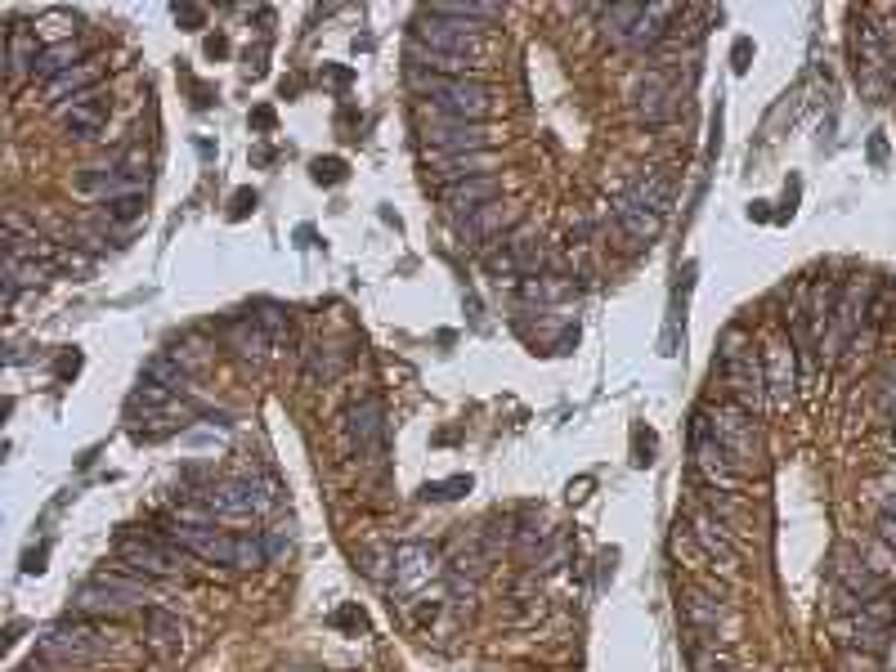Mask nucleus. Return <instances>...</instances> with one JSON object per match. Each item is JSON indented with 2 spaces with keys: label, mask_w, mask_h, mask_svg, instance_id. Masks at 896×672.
Instances as JSON below:
<instances>
[{
  "label": "nucleus",
  "mask_w": 896,
  "mask_h": 672,
  "mask_svg": "<svg viewBox=\"0 0 896 672\" xmlns=\"http://www.w3.org/2000/svg\"><path fill=\"white\" fill-rule=\"evenodd\" d=\"M171 538L194 552L202 560H216V565H233V569H252V565H265V547L256 538H243V534H220V530H207V524H175Z\"/></svg>",
  "instance_id": "1"
},
{
  "label": "nucleus",
  "mask_w": 896,
  "mask_h": 672,
  "mask_svg": "<svg viewBox=\"0 0 896 672\" xmlns=\"http://www.w3.org/2000/svg\"><path fill=\"white\" fill-rule=\"evenodd\" d=\"M412 85L427 94L431 108H440L444 117L453 121H480L489 113V90L480 81H466V77H427V72H412Z\"/></svg>",
  "instance_id": "2"
},
{
  "label": "nucleus",
  "mask_w": 896,
  "mask_h": 672,
  "mask_svg": "<svg viewBox=\"0 0 896 672\" xmlns=\"http://www.w3.org/2000/svg\"><path fill=\"white\" fill-rule=\"evenodd\" d=\"M421 50H435V55H449V59H466V55H480V27H466L440 10H427L417 14V27H412Z\"/></svg>",
  "instance_id": "3"
},
{
  "label": "nucleus",
  "mask_w": 896,
  "mask_h": 672,
  "mask_svg": "<svg viewBox=\"0 0 896 672\" xmlns=\"http://www.w3.org/2000/svg\"><path fill=\"white\" fill-rule=\"evenodd\" d=\"M139 596H144V583H135V579H121V573H94V579L77 592V610L81 614H130L139 605Z\"/></svg>",
  "instance_id": "4"
},
{
  "label": "nucleus",
  "mask_w": 896,
  "mask_h": 672,
  "mask_svg": "<svg viewBox=\"0 0 896 672\" xmlns=\"http://www.w3.org/2000/svg\"><path fill=\"white\" fill-rule=\"evenodd\" d=\"M274 489H260L256 479H229V485H216L202 494V507L220 520H252V515H265L274 507Z\"/></svg>",
  "instance_id": "5"
},
{
  "label": "nucleus",
  "mask_w": 896,
  "mask_h": 672,
  "mask_svg": "<svg viewBox=\"0 0 896 672\" xmlns=\"http://www.w3.org/2000/svg\"><path fill=\"white\" fill-rule=\"evenodd\" d=\"M104 641L94 628H85V623H59V628H50L40 637V659L45 663H59V668H81L90 659H100Z\"/></svg>",
  "instance_id": "6"
},
{
  "label": "nucleus",
  "mask_w": 896,
  "mask_h": 672,
  "mask_svg": "<svg viewBox=\"0 0 896 672\" xmlns=\"http://www.w3.org/2000/svg\"><path fill=\"white\" fill-rule=\"evenodd\" d=\"M709 436L718 440V449L731 457V466H744L753 457V417L740 404H722L709 413Z\"/></svg>",
  "instance_id": "7"
},
{
  "label": "nucleus",
  "mask_w": 896,
  "mask_h": 672,
  "mask_svg": "<svg viewBox=\"0 0 896 672\" xmlns=\"http://www.w3.org/2000/svg\"><path fill=\"white\" fill-rule=\"evenodd\" d=\"M117 556H121V565H130L135 573H149V579H171V573H179V556L162 543V538H153V534H126L121 543H117Z\"/></svg>",
  "instance_id": "8"
},
{
  "label": "nucleus",
  "mask_w": 896,
  "mask_h": 672,
  "mask_svg": "<svg viewBox=\"0 0 896 672\" xmlns=\"http://www.w3.org/2000/svg\"><path fill=\"white\" fill-rule=\"evenodd\" d=\"M489 130L480 121H431L427 126V149H435L440 158H457V153H485Z\"/></svg>",
  "instance_id": "9"
},
{
  "label": "nucleus",
  "mask_w": 896,
  "mask_h": 672,
  "mask_svg": "<svg viewBox=\"0 0 896 672\" xmlns=\"http://www.w3.org/2000/svg\"><path fill=\"white\" fill-rule=\"evenodd\" d=\"M391 565H395V588H399V596H412V592H421V588L435 579V552H431L427 543H404V547H395Z\"/></svg>",
  "instance_id": "10"
},
{
  "label": "nucleus",
  "mask_w": 896,
  "mask_h": 672,
  "mask_svg": "<svg viewBox=\"0 0 896 672\" xmlns=\"http://www.w3.org/2000/svg\"><path fill=\"white\" fill-rule=\"evenodd\" d=\"M834 583H838L847 596H861V601L883 596V579L870 569V560H865L861 552H852V547H838V552H834Z\"/></svg>",
  "instance_id": "11"
},
{
  "label": "nucleus",
  "mask_w": 896,
  "mask_h": 672,
  "mask_svg": "<svg viewBox=\"0 0 896 672\" xmlns=\"http://www.w3.org/2000/svg\"><path fill=\"white\" fill-rule=\"evenodd\" d=\"M108 113H113V104H108V94H77L72 104H63L59 108V126L63 130H72L77 139H94L104 126H108Z\"/></svg>",
  "instance_id": "12"
},
{
  "label": "nucleus",
  "mask_w": 896,
  "mask_h": 672,
  "mask_svg": "<svg viewBox=\"0 0 896 672\" xmlns=\"http://www.w3.org/2000/svg\"><path fill=\"white\" fill-rule=\"evenodd\" d=\"M498 188H502V184H498L493 175H476V179L449 184V188H444V207H449V211H457V216H476V211L493 207Z\"/></svg>",
  "instance_id": "13"
},
{
  "label": "nucleus",
  "mask_w": 896,
  "mask_h": 672,
  "mask_svg": "<svg viewBox=\"0 0 896 672\" xmlns=\"http://www.w3.org/2000/svg\"><path fill=\"white\" fill-rule=\"evenodd\" d=\"M341 430H346V444H350L354 453H372L376 444H382V408H376L372 399L354 404V408L346 413Z\"/></svg>",
  "instance_id": "14"
},
{
  "label": "nucleus",
  "mask_w": 896,
  "mask_h": 672,
  "mask_svg": "<svg viewBox=\"0 0 896 672\" xmlns=\"http://www.w3.org/2000/svg\"><path fill=\"white\" fill-rule=\"evenodd\" d=\"M144 637H149L158 659H175L184 650V623L153 605V610H144Z\"/></svg>",
  "instance_id": "15"
},
{
  "label": "nucleus",
  "mask_w": 896,
  "mask_h": 672,
  "mask_svg": "<svg viewBox=\"0 0 896 672\" xmlns=\"http://www.w3.org/2000/svg\"><path fill=\"white\" fill-rule=\"evenodd\" d=\"M834 637L842 646H861L865 654H878L887 646V628H878V623H870L861 610H852V618H834Z\"/></svg>",
  "instance_id": "16"
},
{
  "label": "nucleus",
  "mask_w": 896,
  "mask_h": 672,
  "mask_svg": "<svg viewBox=\"0 0 896 672\" xmlns=\"http://www.w3.org/2000/svg\"><path fill=\"white\" fill-rule=\"evenodd\" d=\"M40 59V40H36V27H23V23H10L5 32V63H10V81H19L23 72H32Z\"/></svg>",
  "instance_id": "17"
},
{
  "label": "nucleus",
  "mask_w": 896,
  "mask_h": 672,
  "mask_svg": "<svg viewBox=\"0 0 896 672\" xmlns=\"http://www.w3.org/2000/svg\"><path fill=\"white\" fill-rule=\"evenodd\" d=\"M763 376H767V391L776 404H789L793 395V350L784 341H776L767 355H763Z\"/></svg>",
  "instance_id": "18"
},
{
  "label": "nucleus",
  "mask_w": 896,
  "mask_h": 672,
  "mask_svg": "<svg viewBox=\"0 0 896 672\" xmlns=\"http://www.w3.org/2000/svg\"><path fill=\"white\" fill-rule=\"evenodd\" d=\"M81 63H85V59H81V45H77V40H55V45H45V50H40L32 77H40L45 85H50L55 77H63V72H72V68H81Z\"/></svg>",
  "instance_id": "19"
},
{
  "label": "nucleus",
  "mask_w": 896,
  "mask_h": 672,
  "mask_svg": "<svg viewBox=\"0 0 896 672\" xmlns=\"http://www.w3.org/2000/svg\"><path fill=\"white\" fill-rule=\"evenodd\" d=\"M637 113H641L650 126L673 117V90H668L664 77H645V81L637 85Z\"/></svg>",
  "instance_id": "20"
},
{
  "label": "nucleus",
  "mask_w": 896,
  "mask_h": 672,
  "mask_svg": "<svg viewBox=\"0 0 896 672\" xmlns=\"http://www.w3.org/2000/svg\"><path fill=\"white\" fill-rule=\"evenodd\" d=\"M628 202H637V207H645V211H654V216H664V211L673 207V175L654 171V175L637 179L632 194H628Z\"/></svg>",
  "instance_id": "21"
},
{
  "label": "nucleus",
  "mask_w": 896,
  "mask_h": 672,
  "mask_svg": "<svg viewBox=\"0 0 896 672\" xmlns=\"http://www.w3.org/2000/svg\"><path fill=\"white\" fill-rule=\"evenodd\" d=\"M615 216H619V229L632 237V243H650V237L659 233V224H664V216H654V211H645V207H637L628 198L615 207Z\"/></svg>",
  "instance_id": "22"
},
{
  "label": "nucleus",
  "mask_w": 896,
  "mask_h": 672,
  "mask_svg": "<svg viewBox=\"0 0 896 672\" xmlns=\"http://www.w3.org/2000/svg\"><path fill=\"white\" fill-rule=\"evenodd\" d=\"M690 534L703 543V556H709V560H718V565H731V560H735V547H731V538L722 534V524H718L713 515H699Z\"/></svg>",
  "instance_id": "23"
},
{
  "label": "nucleus",
  "mask_w": 896,
  "mask_h": 672,
  "mask_svg": "<svg viewBox=\"0 0 896 672\" xmlns=\"http://www.w3.org/2000/svg\"><path fill=\"white\" fill-rule=\"evenodd\" d=\"M94 77H100V68L94 63H81V68H72V72H63V77H55L50 85H45V100H77V94H90V85H94Z\"/></svg>",
  "instance_id": "24"
},
{
  "label": "nucleus",
  "mask_w": 896,
  "mask_h": 672,
  "mask_svg": "<svg viewBox=\"0 0 896 672\" xmlns=\"http://www.w3.org/2000/svg\"><path fill=\"white\" fill-rule=\"evenodd\" d=\"M485 166H489L485 153H457V158H440V162H435V175H440L444 188H449V184H462V179H476V171H485Z\"/></svg>",
  "instance_id": "25"
},
{
  "label": "nucleus",
  "mask_w": 896,
  "mask_h": 672,
  "mask_svg": "<svg viewBox=\"0 0 896 672\" xmlns=\"http://www.w3.org/2000/svg\"><path fill=\"white\" fill-rule=\"evenodd\" d=\"M641 14H645V5H615V10H605V36L609 40H619V45H628L632 40V32H637V23H641Z\"/></svg>",
  "instance_id": "26"
},
{
  "label": "nucleus",
  "mask_w": 896,
  "mask_h": 672,
  "mask_svg": "<svg viewBox=\"0 0 896 672\" xmlns=\"http://www.w3.org/2000/svg\"><path fill=\"white\" fill-rule=\"evenodd\" d=\"M686 618H690V628L718 633V623H722V605H718V601H709V596H699V592H690V596H686Z\"/></svg>",
  "instance_id": "27"
},
{
  "label": "nucleus",
  "mask_w": 896,
  "mask_h": 672,
  "mask_svg": "<svg viewBox=\"0 0 896 672\" xmlns=\"http://www.w3.org/2000/svg\"><path fill=\"white\" fill-rule=\"evenodd\" d=\"M431 10H440V14H449V19L466 23V27H476V23H493V19H502V10H498V5H431Z\"/></svg>",
  "instance_id": "28"
},
{
  "label": "nucleus",
  "mask_w": 896,
  "mask_h": 672,
  "mask_svg": "<svg viewBox=\"0 0 896 672\" xmlns=\"http://www.w3.org/2000/svg\"><path fill=\"white\" fill-rule=\"evenodd\" d=\"M104 211H108V220H117V224H135L139 216H144V198H139V194L108 198V202H104Z\"/></svg>",
  "instance_id": "29"
},
{
  "label": "nucleus",
  "mask_w": 896,
  "mask_h": 672,
  "mask_svg": "<svg viewBox=\"0 0 896 672\" xmlns=\"http://www.w3.org/2000/svg\"><path fill=\"white\" fill-rule=\"evenodd\" d=\"M135 404H144V408H171V404H175V391L162 386V381H153V376H144V386L135 391Z\"/></svg>",
  "instance_id": "30"
},
{
  "label": "nucleus",
  "mask_w": 896,
  "mask_h": 672,
  "mask_svg": "<svg viewBox=\"0 0 896 672\" xmlns=\"http://www.w3.org/2000/svg\"><path fill=\"white\" fill-rule=\"evenodd\" d=\"M233 346H238V355H260V346H265V336H260V327L247 318V323H238L233 327Z\"/></svg>",
  "instance_id": "31"
},
{
  "label": "nucleus",
  "mask_w": 896,
  "mask_h": 672,
  "mask_svg": "<svg viewBox=\"0 0 896 672\" xmlns=\"http://www.w3.org/2000/svg\"><path fill=\"white\" fill-rule=\"evenodd\" d=\"M149 376H153V381H162V386H171V391H179V386H184V368H179V363H171V359H153V363H149Z\"/></svg>",
  "instance_id": "32"
},
{
  "label": "nucleus",
  "mask_w": 896,
  "mask_h": 672,
  "mask_svg": "<svg viewBox=\"0 0 896 672\" xmlns=\"http://www.w3.org/2000/svg\"><path fill=\"white\" fill-rule=\"evenodd\" d=\"M507 216H502V207H485V211H476V216H470V237H485V233H493L498 224H502Z\"/></svg>",
  "instance_id": "33"
},
{
  "label": "nucleus",
  "mask_w": 896,
  "mask_h": 672,
  "mask_svg": "<svg viewBox=\"0 0 896 672\" xmlns=\"http://www.w3.org/2000/svg\"><path fill=\"white\" fill-rule=\"evenodd\" d=\"M842 672H878V654H857V650H847V654H842Z\"/></svg>",
  "instance_id": "34"
},
{
  "label": "nucleus",
  "mask_w": 896,
  "mask_h": 672,
  "mask_svg": "<svg viewBox=\"0 0 896 672\" xmlns=\"http://www.w3.org/2000/svg\"><path fill=\"white\" fill-rule=\"evenodd\" d=\"M341 175H346V166H341L337 158H327V162H314V179H318V184H337Z\"/></svg>",
  "instance_id": "35"
},
{
  "label": "nucleus",
  "mask_w": 896,
  "mask_h": 672,
  "mask_svg": "<svg viewBox=\"0 0 896 672\" xmlns=\"http://www.w3.org/2000/svg\"><path fill=\"white\" fill-rule=\"evenodd\" d=\"M878 538H883V547H896V511L878 515Z\"/></svg>",
  "instance_id": "36"
},
{
  "label": "nucleus",
  "mask_w": 896,
  "mask_h": 672,
  "mask_svg": "<svg viewBox=\"0 0 896 672\" xmlns=\"http://www.w3.org/2000/svg\"><path fill=\"white\" fill-rule=\"evenodd\" d=\"M883 408H887V413H896V372H887V376H883Z\"/></svg>",
  "instance_id": "37"
},
{
  "label": "nucleus",
  "mask_w": 896,
  "mask_h": 672,
  "mask_svg": "<svg viewBox=\"0 0 896 672\" xmlns=\"http://www.w3.org/2000/svg\"><path fill=\"white\" fill-rule=\"evenodd\" d=\"M175 19H184V23H202V10H194V5H175Z\"/></svg>",
  "instance_id": "38"
}]
</instances>
